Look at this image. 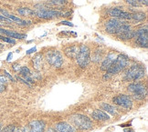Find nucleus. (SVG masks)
I'll list each match as a JSON object with an SVG mask.
<instances>
[{
	"mask_svg": "<svg viewBox=\"0 0 148 132\" xmlns=\"http://www.w3.org/2000/svg\"><path fill=\"white\" fill-rule=\"evenodd\" d=\"M129 62L130 59L127 55L123 53L118 54L115 60L112 63L110 67L107 69V74H109V75H115V74L120 73L129 65Z\"/></svg>",
	"mask_w": 148,
	"mask_h": 132,
	"instance_id": "1",
	"label": "nucleus"
},
{
	"mask_svg": "<svg viewBox=\"0 0 148 132\" xmlns=\"http://www.w3.org/2000/svg\"><path fill=\"white\" fill-rule=\"evenodd\" d=\"M71 123L73 128H76L79 130H89L92 129L93 123L92 119L82 114H75L70 117Z\"/></svg>",
	"mask_w": 148,
	"mask_h": 132,
	"instance_id": "2",
	"label": "nucleus"
},
{
	"mask_svg": "<svg viewBox=\"0 0 148 132\" xmlns=\"http://www.w3.org/2000/svg\"><path fill=\"white\" fill-rule=\"evenodd\" d=\"M145 76V67L142 64H135L129 67L124 74L125 81H137Z\"/></svg>",
	"mask_w": 148,
	"mask_h": 132,
	"instance_id": "3",
	"label": "nucleus"
},
{
	"mask_svg": "<svg viewBox=\"0 0 148 132\" xmlns=\"http://www.w3.org/2000/svg\"><path fill=\"white\" fill-rule=\"evenodd\" d=\"M76 62L82 68L87 67L90 62V49L87 45H79V54L76 57Z\"/></svg>",
	"mask_w": 148,
	"mask_h": 132,
	"instance_id": "4",
	"label": "nucleus"
},
{
	"mask_svg": "<svg viewBox=\"0 0 148 132\" xmlns=\"http://www.w3.org/2000/svg\"><path fill=\"white\" fill-rule=\"evenodd\" d=\"M134 42L138 47L142 48H148V29L147 24L142 25L141 27L134 30Z\"/></svg>",
	"mask_w": 148,
	"mask_h": 132,
	"instance_id": "5",
	"label": "nucleus"
},
{
	"mask_svg": "<svg viewBox=\"0 0 148 132\" xmlns=\"http://www.w3.org/2000/svg\"><path fill=\"white\" fill-rule=\"evenodd\" d=\"M46 60L49 64L55 68H60L64 64L63 56L58 50H49L46 53Z\"/></svg>",
	"mask_w": 148,
	"mask_h": 132,
	"instance_id": "6",
	"label": "nucleus"
},
{
	"mask_svg": "<svg viewBox=\"0 0 148 132\" xmlns=\"http://www.w3.org/2000/svg\"><path fill=\"white\" fill-rule=\"evenodd\" d=\"M128 92L132 94V96L135 99H144L147 96V89L146 87L140 82L132 83L128 86L127 88Z\"/></svg>",
	"mask_w": 148,
	"mask_h": 132,
	"instance_id": "7",
	"label": "nucleus"
},
{
	"mask_svg": "<svg viewBox=\"0 0 148 132\" xmlns=\"http://www.w3.org/2000/svg\"><path fill=\"white\" fill-rule=\"evenodd\" d=\"M71 13H63L58 9H44L36 11V16L41 19H52L55 18H60V16H69Z\"/></svg>",
	"mask_w": 148,
	"mask_h": 132,
	"instance_id": "8",
	"label": "nucleus"
},
{
	"mask_svg": "<svg viewBox=\"0 0 148 132\" xmlns=\"http://www.w3.org/2000/svg\"><path fill=\"white\" fill-rule=\"evenodd\" d=\"M112 101L114 104L126 108V110H130L133 107V99L128 95H118L113 97Z\"/></svg>",
	"mask_w": 148,
	"mask_h": 132,
	"instance_id": "9",
	"label": "nucleus"
},
{
	"mask_svg": "<svg viewBox=\"0 0 148 132\" xmlns=\"http://www.w3.org/2000/svg\"><path fill=\"white\" fill-rule=\"evenodd\" d=\"M121 24H122V20L118 19V18H111L110 19H108L104 24L106 33L110 34V35H115L118 28L120 27Z\"/></svg>",
	"mask_w": 148,
	"mask_h": 132,
	"instance_id": "10",
	"label": "nucleus"
},
{
	"mask_svg": "<svg viewBox=\"0 0 148 132\" xmlns=\"http://www.w3.org/2000/svg\"><path fill=\"white\" fill-rule=\"evenodd\" d=\"M45 123L42 120H34L30 122L27 128H25L22 132H44Z\"/></svg>",
	"mask_w": 148,
	"mask_h": 132,
	"instance_id": "11",
	"label": "nucleus"
},
{
	"mask_svg": "<svg viewBox=\"0 0 148 132\" xmlns=\"http://www.w3.org/2000/svg\"><path fill=\"white\" fill-rule=\"evenodd\" d=\"M116 56H117V53L115 52V51H110L101 62V71H107V69L112 65V63L115 60Z\"/></svg>",
	"mask_w": 148,
	"mask_h": 132,
	"instance_id": "12",
	"label": "nucleus"
},
{
	"mask_svg": "<svg viewBox=\"0 0 148 132\" xmlns=\"http://www.w3.org/2000/svg\"><path fill=\"white\" fill-rule=\"evenodd\" d=\"M0 34L8 37L13 38V39H24L27 37L26 34H21L18 32H16L14 30L5 29V28H3V27H0Z\"/></svg>",
	"mask_w": 148,
	"mask_h": 132,
	"instance_id": "13",
	"label": "nucleus"
},
{
	"mask_svg": "<svg viewBox=\"0 0 148 132\" xmlns=\"http://www.w3.org/2000/svg\"><path fill=\"white\" fill-rule=\"evenodd\" d=\"M79 46L78 45H71L69 46L64 48L63 53L64 55L70 59H76V57L79 54Z\"/></svg>",
	"mask_w": 148,
	"mask_h": 132,
	"instance_id": "14",
	"label": "nucleus"
},
{
	"mask_svg": "<svg viewBox=\"0 0 148 132\" xmlns=\"http://www.w3.org/2000/svg\"><path fill=\"white\" fill-rule=\"evenodd\" d=\"M55 132H77L72 126L67 122H60L56 125Z\"/></svg>",
	"mask_w": 148,
	"mask_h": 132,
	"instance_id": "15",
	"label": "nucleus"
},
{
	"mask_svg": "<svg viewBox=\"0 0 148 132\" xmlns=\"http://www.w3.org/2000/svg\"><path fill=\"white\" fill-rule=\"evenodd\" d=\"M92 118L95 120H97V121H107V120L110 119L109 115L103 110H95L92 113Z\"/></svg>",
	"mask_w": 148,
	"mask_h": 132,
	"instance_id": "16",
	"label": "nucleus"
},
{
	"mask_svg": "<svg viewBox=\"0 0 148 132\" xmlns=\"http://www.w3.org/2000/svg\"><path fill=\"white\" fill-rule=\"evenodd\" d=\"M16 12L22 16H36V11H34L33 9L29 7H18L16 9Z\"/></svg>",
	"mask_w": 148,
	"mask_h": 132,
	"instance_id": "17",
	"label": "nucleus"
},
{
	"mask_svg": "<svg viewBox=\"0 0 148 132\" xmlns=\"http://www.w3.org/2000/svg\"><path fill=\"white\" fill-rule=\"evenodd\" d=\"M116 36H117V37H119V39L122 40V41H128V40H131L134 37V30L131 29L126 32L117 34Z\"/></svg>",
	"mask_w": 148,
	"mask_h": 132,
	"instance_id": "18",
	"label": "nucleus"
},
{
	"mask_svg": "<svg viewBox=\"0 0 148 132\" xmlns=\"http://www.w3.org/2000/svg\"><path fill=\"white\" fill-rule=\"evenodd\" d=\"M146 19V13L143 11H135L132 13V20L134 22H144Z\"/></svg>",
	"mask_w": 148,
	"mask_h": 132,
	"instance_id": "19",
	"label": "nucleus"
},
{
	"mask_svg": "<svg viewBox=\"0 0 148 132\" xmlns=\"http://www.w3.org/2000/svg\"><path fill=\"white\" fill-rule=\"evenodd\" d=\"M32 62H33V66L36 69H40L41 66L43 65V56L42 54L38 53L32 59Z\"/></svg>",
	"mask_w": 148,
	"mask_h": 132,
	"instance_id": "20",
	"label": "nucleus"
},
{
	"mask_svg": "<svg viewBox=\"0 0 148 132\" xmlns=\"http://www.w3.org/2000/svg\"><path fill=\"white\" fill-rule=\"evenodd\" d=\"M101 108L104 112L109 113V114L112 115V116H116V115H117L115 108L113 106H112V105H110V104H107V103H101Z\"/></svg>",
	"mask_w": 148,
	"mask_h": 132,
	"instance_id": "21",
	"label": "nucleus"
},
{
	"mask_svg": "<svg viewBox=\"0 0 148 132\" xmlns=\"http://www.w3.org/2000/svg\"><path fill=\"white\" fill-rule=\"evenodd\" d=\"M102 56H103V50L98 48L92 53V56L90 57V60H92L95 63H98L102 59Z\"/></svg>",
	"mask_w": 148,
	"mask_h": 132,
	"instance_id": "22",
	"label": "nucleus"
},
{
	"mask_svg": "<svg viewBox=\"0 0 148 132\" xmlns=\"http://www.w3.org/2000/svg\"><path fill=\"white\" fill-rule=\"evenodd\" d=\"M123 9L121 7H112L108 10V15H109L112 18H119Z\"/></svg>",
	"mask_w": 148,
	"mask_h": 132,
	"instance_id": "23",
	"label": "nucleus"
},
{
	"mask_svg": "<svg viewBox=\"0 0 148 132\" xmlns=\"http://www.w3.org/2000/svg\"><path fill=\"white\" fill-rule=\"evenodd\" d=\"M8 80L5 76H0V93L4 92L7 89Z\"/></svg>",
	"mask_w": 148,
	"mask_h": 132,
	"instance_id": "24",
	"label": "nucleus"
},
{
	"mask_svg": "<svg viewBox=\"0 0 148 132\" xmlns=\"http://www.w3.org/2000/svg\"><path fill=\"white\" fill-rule=\"evenodd\" d=\"M68 3V0H49L48 4L49 5H57V7H62V5H65Z\"/></svg>",
	"mask_w": 148,
	"mask_h": 132,
	"instance_id": "25",
	"label": "nucleus"
},
{
	"mask_svg": "<svg viewBox=\"0 0 148 132\" xmlns=\"http://www.w3.org/2000/svg\"><path fill=\"white\" fill-rule=\"evenodd\" d=\"M118 19L123 20V21H130V20H132V13L123 10Z\"/></svg>",
	"mask_w": 148,
	"mask_h": 132,
	"instance_id": "26",
	"label": "nucleus"
},
{
	"mask_svg": "<svg viewBox=\"0 0 148 132\" xmlns=\"http://www.w3.org/2000/svg\"><path fill=\"white\" fill-rule=\"evenodd\" d=\"M0 132H22L19 129H18L14 125H8L3 129H1Z\"/></svg>",
	"mask_w": 148,
	"mask_h": 132,
	"instance_id": "27",
	"label": "nucleus"
},
{
	"mask_svg": "<svg viewBox=\"0 0 148 132\" xmlns=\"http://www.w3.org/2000/svg\"><path fill=\"white\" fill-rule=\"evenodd\" d=\"M125 2H126L129 5H131L132 7H141L142 5L137 1V0H125Z\"/></svg>",
	"mask_w": 148,
	"mask_h": 132,
	"instance_id": "28",
	"label": "nucleus"
},
{
	"mask_svg": "<svg viewBox=\"0 0 148 132\" xmlns=\"http://www.w3.org/2000/svg\"><path fill=\"white\" fill-rule=\"evenodd\" d=\"M60 24L61 25H64V26H68V27H74V25L72 24L71 22H69V21H66V20H63V21H61L60 22Z\"/></svg>",
	"mask_w": 148,
	"mask_h": 132,
	"instance_id": "29",
	"label": "nucleus"
},
{
	"mask_svg": "<svg viewBox=\"0 0 148 132\" xmlns=\"http://www.w3.org/2000/svg\"><path fill=\"white\" fill-rule=\"evenodd\" d=\"M35 52H37V48H36V47H34V48H30V49L27 50L26 54H27V55H30V54L35 53Z\"/></svg>",
	"mask_w": 148,
	"mask_h": 132,
	"instance_id": "30",
	"label": "nucleus"
},
{
	"mask_svg": "<svg viewBox=\"0 0 148 132\" xmlns=\"http://www.w3.org/2000/svg\"><path fill=\"white\" fill-rule=\"evenodd\" d=\"M4 73H5V78H9V79L11 80V81H15V79H14V78H13L12 76H11V75H10V74H9L8 72V71H5H5H4Z\"/></svg>",
	"mask_w": 148,
	"mask_h": 132,
	"instance_id": "31",
	"label": "nucleus"
},
{
	"mask_svg": "<svg viewBox=\"0 0 148 132\" xmlns=\"http://www.w3.org/2000/svg\"><path fill=\"white\" fill-rule=\"evenodd\" d=\"M137 1L142 5H145V7H147V5H148V0H137Z\"/></svg>",
	"mask_w": 148,
	"mask_h": 132,
	"instance_id": "32",
	"label": "nucleus"
},
{
	"mask_svg": "<svg viewBox=\"0 0 148 132\" xmlns=\"http://www.w3.org/2000/svg\"><path fill=\"white\" fill-rule=\"evenodd\" d=\"M12 67H13V69L15 70V71H19V69H20V66L18 65V64H14L13 66H12Z\"/></svg>",
	"mask_w": 148,
	"mask_h": 132,
	"instance_id": "33",
	"label": "nucleus"
},
{
	"mask_svg": "<svg viewBox=\"0 0 148 132\" xmlns=\"http://www.w3.org/2000/svg\"><path fill=\"white\" fill-rule=\"evenodd\" d=\"M12 57H13V53H12V52H9L8 55V56H7V61H8V62L11 61V59H12Z\"/></svg>",
	"mask_w": 148,
	"mask_h": 132,
	"instance_id": "34",
	"label": "nucleus"
},
{
	"mask_svg": "<svg viewBox=\"0 0 148 132\" xmlns=\"http://www.w3.org/2000/svg\"><path fill=\"white\" fill-rule=\"evenodd\" d=\"M47 132H55V129H49Z\"/></svg>",
	"mask_w": 148,
	"mask_h": 132,
	"instance_id": "35",
	"label": "nucleus"
},
{
	"mask_svg": "<svg viewBox=\"0 0 148 132\" xmlns=\"http://www.w3.org/2000/svg\"><path fill=\"white\" fill-rule=\"evenodd\" d=\"M124 132H133V130H131V129H124Z\"/></svg>",
	"mask_w": 148,
	"mask_h": 132,
	"instance_id": "36",
	"label": "nucleus"
},
{
	"mask_svg": "<svg viewBox=\"0 0 148 132\" xmlns=\"http://www.w3.org/2000/svg\"><path fill=\"white\" fill-rule=\"evenodd\" d=\"M4 48V45L2 43H0V48Z\"/></svg>",
	"mask_w": 148,
	"mask_h": 132,
	"instance_id": "37",
	"label": "nucleus"
},
{
	"mask_svg": "<svg viewBox=\"0 0 148 132\" xmlns=\"http://www.w3.org/2000/svg\"><path fill=\"white\" fill-rule=\"evenodd\" d=\"M1 129H2V125H1V123H0V131H1Z\"/></svg>",
	"mask_w": 148,
	"mask_h": 132,
	"instance_id": "38",
	"label": "nucleus"
}]
</instances>
